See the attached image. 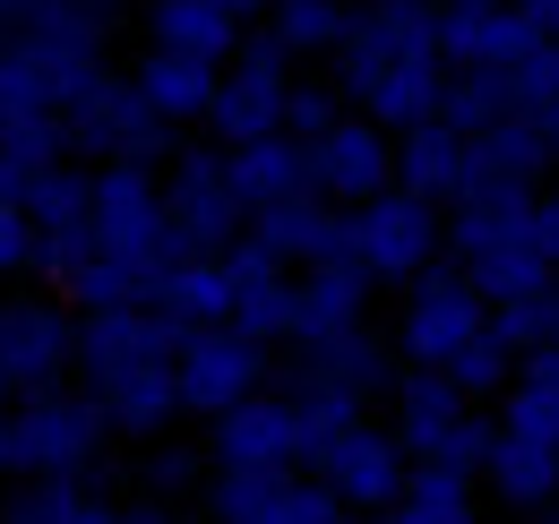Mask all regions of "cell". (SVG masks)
<instances>
[{
  "instance_id": "cell-1",
  "label": "cell",
  "mask_w": 559,
  "mask_h": 524,
  "mask_svg": "<svg viewBox=\"0 0 559 524\" xmlns=\"http://www.w3.org/2000/svg\"><path fill=\"white\" fill-rule=\"evenodd\" d=\"M388 430L405 439L414 464H456V473H483L490 439H499V421H483L474 395L456 388L448 370H396V388H388Z\"/></svg>"
},
{
  "instance_id": "cell-2",
  "label": "cell",
  "mask_w": 559,
  "mask_h": 524,
  "mask_svg": "<svg viewBox=\"0 0 559 524\" xmlns=\"http://www.w3.org/2000/svg\"><path fill=\"white\" fill-rule=\"evenodd\" d=\"M104 439H112V413H104L95 395L44 388V395H17V404H9V473H17V481H35V473L95 481V473H104Z\"/></svg>"
},
{
  "instance_id": "cell-3",
  "label": "cell",
  "mask_w": 559,
  "mask_h": 524,
  "mask_svg": "<svg viewBox=\"0 0 559 524\" xmlns=\"http://www.w3.org/2000/svg\"><path fill=\"white\" fill-rule=\"evenodd\" d=\"M95 250H112V259H130L146 284H164L173 266L190 259V241L173 233V215H164V181H155V164H104L95 172Z\"/></svg>"
},
{
  "instance_id": "cell-4",
  "label": "cell",
  "mask_w": 559,
  "mask_h": 524,
  "mask_svg": "<svg viewBox=\"0 0 559 524\" xmlns=\"http://www.w3.org/2000/svg\"><path fill=\"white\" fill-rule=\"evenodd\" d=\"M61 130H70V155H95V164H155V155H173V121L139 95V78H121L112 61L61 104Z\"/></svg>"
},
{
  "instance_id": "cell-5",
  "label": "cell",
  "mask_w": 559,
  "mask_h": 524,
  "mask_svg": "<svg viewBox=\"0 0 559 524\" xmlns=\"http://www.w3.org/2000/svg\"><path fill=\"white\" fill-rule=\"evenodd\" d=\"M439 250H448V206L421 190H379L370 206H353V259L370 266L379 284H414V275H430L439 266Z\"/></svg>"
},
{
  "instance_id": "cell-6",
  "label": "cell",
  "mask_w": 559,
  "mask_h": 524,
  "mask_svg": "<svg viewBox=\"0 0 559 524\" xmlns=\"http://www.w3.org/2000/svg\"><path fill=\"white\" fill-rule=\"evenodd\" d=\"M490 327V301L474 293V275L465 266H430L405 284V319H396V353L414 361V370H448L474 335Z\"/></svg>"
},
{
  "instance_id": "cell-7",
  "label": "cell",
  "mask_w": 559,
  "mask_h": 524,
  "mask_svg": "<svg viewBox=\"0 0 559 524\" xmlns=\"http://www.w3.org/2000/svg\"><path fill=\"white\" fill-rule=\"evenodd\" d=\"M164 215L190 250H233L250 233V198L233 181V146H190L173 155V181H164Z\"/></svg>"
},
{
  "instance_id": "cell-8",
  "label": "cell",
  "mask_w": 559,
  "mask_h": 524,
  "mask_svg": "<svg viewBox=\"0 0 559 524\" xmlns=\"http://www.w3.org/2000/svg\"><path fill=\"white\" fill-rule=\"evenodd\" d=\"M173 379H181V413H233L241 395L267 388V344L250 327H190L181 335V353H173Z\"/></svg>"
},
{
  "instance_id": "cell-9",
  "label": "cell",
  "mask_w": 559,
  "mask_h": 524,
  "mask_svg": "<svg viewBox=\"0 0 559 524\" xmlns=\"http://www.w3.org/2000/svg\"><path fill=\"white\" fill-rule=\"evenodd\" d=\"M284 104H293V52H284L276 35H250V44L224 61V78H215L207 130L224 138V146H241V138H276L284 130Z\"/></svg>"
},
{
  "instance_id": "cell-10",
  "label": "cell",
  "mask_w": 559,
  "mask_h": 524,
  "mask_svg": "<svg viewBox=\"0 0 559 524\" xmlns=\"http://www.w3.org/2000/svg\"><path fill=\"white\" fill-rule=\"evenodd\" d=\"M207 456L215 464H259V473H301L319 448H310L301 404L276 395V388H259V395H241L233 413H215V421H207Z\"/></svg>"
},
{
  "instance_id": "cell-11",
  "label": "cell",
  "mask_w": 559,
  "mask_h": 524,
  "mask_svg": "<svg viewBox=\"0 0 559 524\" xmlns=\"http://www.w3.org/2000/svg\"><path fill=\"white\" fill-rule=\"evenodd\" d=\"M78 370V319L61 301H0V379L9 395H44Z\"/></svg>"
},
{
  "instance_id": "cell-12",
  "label": "cell",
  "mask_w": 559,
  "mask_h": 524,
  "mask_svg": "<svg viewBox=\"0 0 559 524\" xmlns=\"http://www.w3.org/2000/svg\"><path fill=\"white\" fill-rule=\"evenodd\" d=\"M310 473L345 499V508H370V516H388L396 499H405V481H414V456H405V439L396 430H379V421H353L345 439H328Z\"/></svg>"
},
{
  "instance_id": "cell-13",
  "label": "cell",
  "mask_w": 559,
  "mask_h": 524,
  "mask_svg": "<svg viewBox=\"0 0 559 524\" xmlns=\"http://www.w3.org/2000/svg\"><path fill=\"white\" fill-rule=\"evenodd\" d=\"M310 190L336 206H370L379 190H396V130H379L370 112H345L336 130L310 138Z\"/></svg>"
},
{
  "instance_id": "cell-14",
  "label": "cell",
  "mask_w": 559,
  "mask_h": 524,
  "mask_svg": "<svg viewBox=\"0 0 559 524\" xmlns=\"http://www.w3.org/2000/svg\"><path fill=\"white\" fill-rule=\"evenodd\" d=\"M543 44V26L525 17V0H439V61L448 69H508Z\"/></svg>"
},
{
  "instance_id": "cell-15",
  "label": "cell",
  "mask_w": 559,
  "mask_h": 524,
  "mask_svg": "<svg viewBox=\"0 0 559 524\" xmlns=\"http://www.w3.org/2000/svg\"><path fill=\"white\" fill-rule=\"evenodd\" d=\"M370 293H379V275L361 259L301 266L293 275V344H336V335L370 327Z\"/></svg>"
},
{
  "instance_id": "cell-16",
  "label": "cell",
  "mask_w": 559,
  "mask_h": 524,
  "mask_svg": "<svg viewBox=\"0 0 559 524\" xmlns=\"http://www.w3.org/2000/svg\"><path fill=\"white\" fill-rule=\"evenodd\" d=\"M250 233H259L284 266L353 259V206H336V198H319V190H293V198H276V206H259Z\"/></svg>"
},
{
  "instance_id": "cell-17",
  "label": "cell",
  "mask_w": 559,
  "mask_h": 524,
  "mask_svg": "<svg viewBox=\"0 0 559 524\" xmlns=\"http://www.w3.org/2000/svg\"><path fill=\"white\" fill-rule=\"evenodd\" d=\"M448 78H456V69L439 61V52H421V61H388V69L345 78V95H353V112H370L379 130H414V121H439Z\"/></svg>"
},
{
  "instance_id": "cell-18",
  "label": "cell",
  "mask_w": 559,
  "mask_h": 524,
  "mask_svg": "<svg viewBox=\"0 0 559 524\" xmlns=\"http://www.w3.org/2000/svg\"><path fill=\"white\" fill-rule=\"evenodd\" d=\"M86 395L112 413V430L121 439H155V430H173V413H181V379H173V361H130V370H95Z\"/></svg>"
},
{
  "instance_id": "cell-19",
  "label": "cell",
  "mask_w": 559,
  "mask_h": 524,
  "mask_svg": "<svg viewBox=\"0 0 559 524\" xmlns=\"http://www.w3.org/2000/svg\"><path fill=\"white\" fill-rule=\"evenodd\" d=\"M396 181L421 198H439V206H456V198L474 190V138L456 130V121H414V130H396Z\"/></svg>"
},
{
  "instance_id": "cell-20",
  "label": "cell",
  "mask_w": 559,
  "mask_h": 524,
  "mask_svg": "<svg viewBox=\"0 0 559 524\" xmlns=\"http://www.w3.org/2000/svg\"><path fill=\"white\" fill-rule=\"evenodd\" d=\"M483 490L499 499V508H516V516L559 508V448L499 421V439H490V456H483Z\"/></svg>"
},
{
  "instance_id": "cell-21",
  "label": "cell",
  "mask_w": 559,
  "mask_h": 524,
  "mask_svg": "<svg viewBox=\"0 0 559 524\" xmlns=\"http://www.w3.org/2000/svg\"><path fill=\"white\" fill-rule=\"evenodd\" d=\"M551 138L534 112H508V121H490L474 130V190H543V172H551ZM465 190V198H474Z\"/></svg>"
},
{
  "instance_id": "cell-22",
  "label": "cell",
  "mask_w": 559,
  "mask_h": 524,
  "mask_svg": "<svg viewBox=\"0 0 559 524\" xmlns=\"http://www.w3.org/2000/svg\"><path fill=\"white\" fill-rule=\"evenodd\" d=\"M250 17H233L224 0H146V44H164V52H190V61H233L250 35H241Z\"/></svg>"
},
{
  "instance_id": "cell-23",
  "label": "cell",
  "mask_w": 559,
  "mask_h": 524,
  "mask_svg": "<svg viewBox=\"0 0 559 524\" xmlns=\"http://www.w3.org/2000/svg\"><path fill=\"white\" fill-rule=\"evenodd\" d=\"M155 301H164L181 327H233V319H241V275H233L224 250H190V259L155 284Z\"/></svg>"
},
{
  "instance_id": "cell-24",
  "label": "cell",
  "mask_w": 559,
  "mask_h": 524,
  "mask_svg": "<svg viewBox=\"0 0 559 524\" xmlns=\"http://www.w3.org/2000/svg\"><path fill=\"white\" fill-rule=\"evenodd\" d=\"M26 121H61V78L35 35H0V138Z\"/></svg>"
},
{
  "instance_id": "cell-25",
  "label": "cell",
  "mask_w": 559,
  "mask_h": 524,
  "mask_svg": "<svg viewBox=\"0 0 559 524\" xmlns=\"http://www.w3.org/2000/svg\"><path fill=\"white\" fill-rule=\"evenodd\" d=\"M130 78H139V95L164 112V121H173V130H190V121H207V112H215V78H224V69H215V61H190V52H164V44H146V61L130 69Z\"/></svg>"
},
{
  "instance_id": "cell-26",
  "label": "cell",
  "mask_w": 559,
  "mask_h": 524,
  "mask_svg": "<svg viewBox=\"0 0 559 524\" xmlns=\"http://www.w3.org/2000/svg\"><path fill=\"white\" fill-rule=\"evenodd\" d=\"M0 524H121V508H104V490L78 473H35L0 499Z\"/></svg>"
},
{
  "instance_id": "cell-27",
  "label": "cell",
  "mask_w": 559,
  "mask_h": 524,
  "mask_svg": "<svg viewBox=\"0 0 559 524\" xmlns=\"http://www.w3.org/2000/svg\"><path fill=\"white\" fill-rule=\"evenodd\" d=\"M233 181L250 198V215L276 206V198H293V190H310V138H293V130L241 138V146H233Z\"/></svg>"
},
{
  "instance_id": "cell-28",
  "label": "cell",
  "mask_w": 559,
  "mask_h": 524,
  "mask_svg": "<svg viewBox=\"0 0 559 524\" xmlns=\"http://www.w3.org/2000/svg\"><path fill=\"white\" fill-rule=\"evenodd\" d=\"M465 275H474V293L499 310V301H543L551 275H559V259L543 250V233H516V241H499V250H483V259H465Z\"/></svg>"
},
{
  "instance_id": "cell-29",
  "label": "cell",
  "mask_w": 559,
  "mask_h": 524,
  "mask_svg": "<svg viewBox=\"0 0 559 524\" xmlns=\"http://www.w3.org/2000/svg\"><path fill=\"white\" fill-rule=\"evenodd\" d=\"M284 379H328V388H353V395H388V388H396L388 344H379L370 327L336 335V344H301V361H293Z\"/></svg>"
},
{
  "instance_id": "cell-30",
  "label": "cell",
  "mask_w": 559,
  "mask_h": 524,
  "mask_svg": "<svg viewBox=\"0 0 559 524\" xmlns=\"http://www.w3.org/2000/svg\"><path fill=\"white\" fill-rule=\"evenodd\" d=\"M474 481H483V473H456V464H414V481H405V499L388 508V524H483Z\"/></svg>"
},
{
  "instance_id": "cell-31",
  "label": "cell",
  "mask_w": 559,
  "mask_h": 524,
  "mask_svg": "<svg viewBox=\"0 0 559 524\" xmlns=\"http://www.w3.org/2000/svg\"><path fill=\"white\" fill-rule=\"evenodd\" d=\"M284 481H293V473H259V464H215V481L199 490V508H207L215 524H276Z\"/></svg>"
},
{
  "instance_id": "cell-32",
  "label": "cell",
  "mask_w": 559,
  "mask_h": 524,
  "mask_svg": "<svg viewBox=\"0 0 559 524\" xmlns=\"http://www.w3.org/2000/svg\"><path fill=\"white\" fill-rule=\"evenodd\" d=\"M345 26H353L345 0H276V9H267V35H276L293 61H310V52H336V44H345Z\"/></svg>"
},
{
  "instance_id": "cell-33",
  "label": "cell",
  "mask_w": 559,
  "mask_h": 524,
  "mask_svg": "<svg viewBox=\"0 0 559 524\" xmlns=\"http://www.w3.org/2000/svg\"><path fill=\"white\" fill-rule=\"evenodd\" d=\"M104 17H112V9H95V0H44V9H35L17 35H35V44H61V52H104V35H112Z\"/></svg>"
},
{
  "instance_id": "cell-34",
  "label": "cell",
  "mask_w": 559,
  "mask_h": 524,
  "mask_svg": "<svg viewBox=\"0 0 559 524\" xmlns=\"http://www.w3.org/2000/svg\"><path fill=\"white\" fill-rule=\"evenodd\" d=\"M516 104H508V78H490V69H456L448 78V104H439V121H456V130L474 138L490 130V121H508Z\"/></svg>"
},
{
  "instance_id": "cell-35",
  "label": "cell",
  "mask_w": 559,
  "mask_h": 524,
  "mask_svg": "<svg viewBox=\"0 0 559 524\" xmlns=\"http://www.w3.org/2000/svg\"><path fill=\"white\" fill-rule=\"evenodd\" d=\"M215 481V456H199V448H139V490L146 499H190V490H207Z\"/></svg>"
},
{
  "instance_id": "cell-36",
  "label": "cell",
  "mask_w": 559,
  "mask_h": 524,
  "mask_svg": "<svg viewBox=\"0 0 559 524\" xmlns=\"http://www.w3.org/2000/svg\"><path fill=\"white\" fill-rule=\"evenodd\" d=\"M26 215H35L44 233H52V224H86V215H95V172H78L70 155H61V164H52L44 181H35V198H26Z\"/></svg>"
},
{
  "instance_id": "cell-37",
  "label": "cell",
  "mask_w": 559,
  "mask_h": 524,
  "mask_svg": "<svg viewBox=\"0 0 559 524\" xmlns=\"http://www.w3.org/2000/svg\"><path fill=\"white\" fill-rule=\"evenodd\" d=\"M448 379L474 395V404H483V395H508V388H516V353H508V344L483 327L474 344H465V353H456V361H448Z\"/></svg>"
},
{
  "instance_id": "cell-38",
  "label": "cell",
  "mask_w": 559,
  "mask_h": 524,
  "mask_svg": "<svg viewBox=\"0 0 559 524\" xmlns=\"http://www.w3.org/2000/svg\"><path fill=\"white\" fill-rule=\"evenodd\" d=\"M499 421H508V430H525V439H551V448H559V388L516 379V388L499 395Z\"/></svg>"
},
{
  "instance_id": "cell-39",
  "label": "cell",
  "mask_w": 559,
  "mask_h": 524,
  "mask_svg": "<svg viewBox=\"0 0 559 524\" xmlns=\"http://www.w3.org/2000/svg\"><path fill=\"white\" fill-rule=\"evenodd\" d=\"M508 104H516V112H543V104H559V44H551V35H543L525 61L508 69Z\"/></svg>"
},
{
  "instance_id": "cell-40",
  "label": "cell",
  "mask_w": 559,
  "mask_h": 524,
  "mask_svg": "<svg viewBox=\"0 0 559 524\" xmlns=\"http://www.w3.org/2000/svg\"><path fill=\"white\" fill-rule=\"evenodd\" d=\"M345 516H353V508L336 499V490H328V481H319V473H293V481H284L276 524H345Z\"/></svg>"
},
{
  "instance_id": "cell-41",
  "label": "cell",
  "mask_w": 559,
  "mask_h": 524,
  "mask_svg": "<svg viewBox=\"0 0 559 524\" xmlns=\"http://www.w3.org/2000/svg\"><path fill=\"white\" fill-rule=\"evenodd\" d=\"M490 335L525 361L534 344H551V310H543V301H499V310H490Z\"/></svg>"
},
{
  "instance_id": "cell-42",
  "label": "cell",
  "mask_w": 559,
  "mask_h": 524,
  "mask_svg": "<svg viewBox=\"0 0 559 524\" xmlns=\"http://www.w3.org/2000/svg\"><path fill=\"white\" fill-rule=\"evenodd\" d=\"M336 95H345V86H293V104H284V130H293V138L336 130V121H345V112H336Z\"/></svg>"
},
{
  "instance_id": "cell-43",
  "label": "cell",
  "mask_w": 559,
  "mask_h": 524,
  "mask_svg": "<svg viewBox=\"0 0 559 524\" xmlns=\"http://www.w3.org/2000/svg\"><path fill=\"white\" fill-rule=\"evenodd\" d=\"M35 250H44V233H35V215L0 198V275H26V266H35Z\"/></svg>"
},
{
  "instance_id": "cell-44",
  "label": "cell",
  "mask_w": 559,
  "mask_h": 524,
  "mask_svg": "<svg viewBox=\"0 0 559 524\" xmlns=\"http://www.w3.org/2000/svg\"><path fill=\"white\" fill-rule=\"evenodd\" d=\"M44 172H52V164H26V155H9V146H0V198H9V206H26Z\"/></svg>"
},
{
  "instance_id": "cell-45",
  "label": "cell",
  "mask_w": 559,
  "mask_h": 524,
  "mask_svg": "<svg viewBox=\"0 0 559 524\" xmlns=\"http://www.w3.org/2000/svg\"><path fill=\"white\" fill-rule=\"evenodd\" d=\"M534 233H543V250L559 259V190H543V198H534Z\"/></svg>"
},
{
  "instance_id": "cell-46",
  "label": "cell",
  "mask_w": 559,
  "mask_h": 524,
  "mask_svg": "<svg viewBox=\"0 0 559 524\" xmlns=\"http://www.w3.org/2000/svg\"><path fill=\"white\" fill-rule=\"evenodd\" d=\"M121 524H181V516H173V499H146V490H139V499L121 508Z\"/></svg>"
},
{
  "instance_id": "cell-47",
  "label": "cell",
  "mask_w": 559,
  "mask_h": 524,
  "mask_svg": "<svg viewBox=\"0 0 559 524\" xmlns=\"http://www.w3.org/2000/svg\"><path fill=\"white\" fill-rule=\"evenodd\" d=\"M35 9H44V0H0V35H17V26L35 17Z\"/></svg>"
},
{
  "instance_id": "cell-48",
  "label": "cell",
  "mask_w": 559,
  "mask_h": 524,
  "mask_svg": "<svg viewBox=\"0 0 559 524\" xmlns=\"http://www.w3.org/2000/svg\"><path fill=\"white\" fill-rule=\"evenodd\" d=\"M525 17H534V26H543V35L559 44V0H525Z\"/></svg>"
},
{
  "instance_id": "cell-49",
  "label": "cell",
  "mask_w": 559,
  "mask_h": 524,
  "mask_svg": "<svg viewBox=\"0 0 559 524\" xmlns=\"http://www.w3.org/2000/svg\"><path fill=\"white\" fill-rule=\"evenodd\" d=\"M534 121H543V138H551V155H559V104H543Z\"/></svg>"
},
{
  "instance_id": "cell-50",
  "label": "cell",
  "mask_w": 559,
  "mask_h": 524,
  "mask_svg": "<svg viewBox=\"0 0 559 524\" xmlns=\"http://www.w3.org/2000/svg\"><path fill=\"white\" fill-rule=\"evenodd\" d=\"M224 9H233V17H267L276 0H224Z\"/></svg>"
},
{
  "instance_id": "cell-51",
  "label": "cell",
  "mask_w": 559,
  "mask_h": 524,
  "mask_svg": "<svg viewBox=\"0 0 559 524\" xmlns=\"http://www.w3.org/2000/svg\"><path fill=\"white\" fill-rule=\"evenodd\" d=\"M543 310H551V335H559V275H551V293H543Z\"/></svg>"
},
{
  "instance_id": "cell-52",
  "label": "cell",
  "mask_w": 559,
  "mask_h": 524,
  "mask_svg": "<svg viewBox=\"0 0 559 524\" xmlns=\"http://www.w3.org/2000/svg\"><path fill=\"white\" fill-rule=\"evenodd\" d=\"M0 473H9V404H0Z\"/></svg>"
},
{
  "instance_id": "cell-53",
  "label": "cell",
  "mask_w": 559,
  "mask_h": 524,
  "mask_svg": "<svg viewBox=\"0 0 559 524\" xmlns=\"http://www.w3.org/2000/svg\"><path fill=\"white\" fill-rule=\"evenodd\" d=\"M95 9H121V0H95Z\"/></svg>"
},
{
  "instance_id": "cell-54",
  "label": "cell",
  "mask_w": 559,
  "mask_h": 524,
  "mask_svg": "<svg viewBox=\"0 0 559 524\" xmlns=\"http://www.w3.org/2000/svg\"><path fill=\"white\" fill-rule=\"evenodd\" d=\"M0 404H9V379H0Z\"/></svg>"
},
{
  "instance_id": "cell-55",
  "label": "cell",
  "mask_w": 559,
  "mask_h": 524,
  "mask_svg": "<svg viewBox=\"0 0 559 524\" xmlns=\"http://www.w3.org/2000/svg\"><path fill=\"white\" fill-rule=\"evenodd\" d=\"M551 524H559V508H551Z\"/></svg>"
}]
</instances>
